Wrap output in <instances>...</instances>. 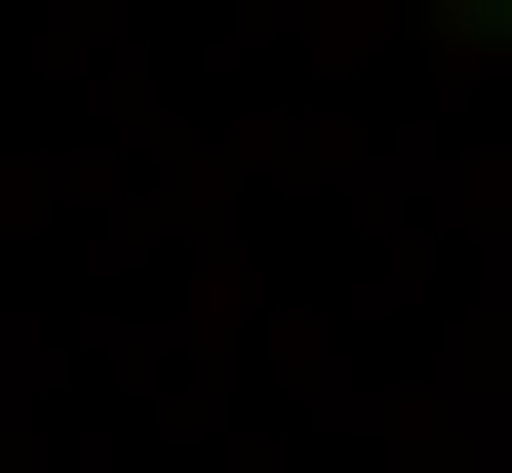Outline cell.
Wrapping results in <instances>:
<instances>
[{
    "label": "cell",
    "mask_w": 512,
    "mask_h": 473,
    "mask_svg": "<svg viewBox=\"0 0 512 473\" xmlns=\"http://www.w3.org/2000/svg\"><path fill=\"white\" fill-rule=\"evenodd\" d=\"M434 40H512V0H434Z\"/></svg>",
    "instance_id": "1"
}]
</instances>
